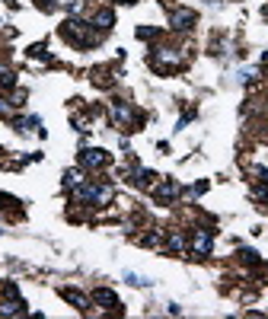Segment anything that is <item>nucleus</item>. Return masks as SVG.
<instances>
[{"instance_id": "9d476101", "label": "nucleus", "mask_w": 268, "mask_h": 319, "mask_svg": "<svg viewBox=\"0 0 268 319\" xmlns=\"http://www.w3.org/2000/svg\"><path fill=\"white\" fill-rule=\"evenodd\" d=\"M169 249H185V240H182V236H169Z\"/></svg>"}, {"instance_id": "f257e3e1", "label": "nucleus", "mask_w": 268, "mask_h": 319, "mask_svg": "<svg viewBox=\"0 0 268 319\" xmlns=\"http://www.w3.org/2000/svg\"><path fill=\"white\" fill-rule=\"evenodd\" d=\"M64 35L73 38L77 45H93V42H96L93 29H90L86 23H80V19H70V23H64Z\"/></svg>"}, {"instance_id": "39448f33", "label": "nucleus", "mask_w": 268, "mask_h": 319, "mask_svg": "<svg viewBox=\"0 0 268 319\" xmlns=\"http://www.w3.org/2000/svg\"><path fill=\"white\" fill-rule=\"evenodd\" d=\"M93 300H96V303H102L105 310H115V307H122V303H118V297L112 294V290H93Z\"/></svg>"}, {"instance_id": "0eeeda50", "label": "nucleus", "mask_w": 268, "mask_h": 319, "mask_svg": "<svg viewBox=\"0 0 268 319\" xmlns=\"http://www.w3.org/2000/svg\"><path fill=\"white\" fill-rule=\"evenodd\" d=\"M115 118H118V121H131V118H134V108L125 106V103H118V106H115Z\"/></svg>"}, {"instance_id": "423d86ee", "label": "nucleus", "mask_w": 268, "mask_h": 319, "mask_svg": "<svg viewBox=\"0 0 268 319\" xmlns=\"http://www.w3.org/2000/svg\"><path fill=\"white\" fill-rule=\"evenodd\" d=\"M112 23H115L112 10H99V13H96V19H93V26H99V29H109Z\"/></svg>"}, {"instance_id": "7ed1b4c3", "label": "nucleus", "mask_w": 268, "mask_h": 319, "mask_svg": "<svg viewBox=\"0 0 268 319\" xmlns=\"http://www.w3.org/2000/svg\"><path fill=\"white\" fill-rule=\"evenodd\" d=\"M211 233H207V230H198L195 233V240H192V252H198V255H207L211 252Z\"/></svg>"}, {"instance_id": "f03ea898", "label": "nucleus", "mask_w": 268, "mask_h": 319, "mask_svg": "<svg viewBox=\"0 0 268 319\" xmlns=\"http://www.w3.org/2000/svg\"><path fill=\"white\" fill-rule=\"evenodd\" d=\"M195 10H172L169 13V23H172V29H192L195 26Z\"/></svg>"}, {"instance_id": "1a4fd4ad", "label": "nucleus", "mask_w": 268, "mask_h": 319, "mask_svg": "<svg viewBox=\"0 0 268 319\" xmlns=\"http://www.w3.org/2000/svg\"><path fill=\"white\" fill-rule=\"evenodd\" d=\"M64 297H67V300H70V303H77L80 310H86V297H80L77 290H64Z\"/></svg>"}, {"instance_id": "20e7f679", "label": "nucleus", "mask_w": 268, "mask_h": 319, "mask_svg": "<svg viewBox=\"0 0 268 319\" xmlns=\"http://www.w3.org/2000/svg\"><path fill=\"white\" fill-rule=\"evenodd\" d=\"M80 163H83V166H93V169H99V166H105V163H109V157H105L102 150H83V157H80Z\"/></svg>"}, {"instance_id": "6e6552de", "label": "nucleus", "mask_w": 268, "mask_h": 319, "mask_svg": "<svg viewBox=\"0 0 268 319\" xmlns=\"http://www.w3.org/2000/svg\"><path fill=\"white\" fill-rule=\"evenodd\" d=\"M176 192H179V185H176V182H166V185L157 192V198H160V201H166V198H172Z\"/></svg>"}, {"instance_id": "9b49d317", "label": "nucleus", "mask_w": 268, "mask_h": 319, "mask_svg": "<svg viewBox=\"0 0 268 319\" xmlns=\"http://www.w3.org/2000/svg\"><path fill=\"white\" fill-rule=\"evenodd\" d=\"M118 3H134V0H118Z\"/></svg>"}]
</instances>
